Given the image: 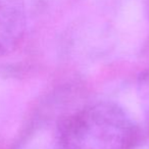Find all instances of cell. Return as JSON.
I'll return each instance as SVG.
<instances>
[{
  "instance_id": "cell-2",
  "label": "cell",
  "mask_w": 149,
  "mask_h": 149,
  "mask_svg": "<svg viewBox=\"0 0 149 149\" xmlns=\"http://www.w3.org/2000/svg\"><path fill=\"white\" fill-rule=\"evenodd\" d=\"M23 31L22 0H0V56L15 49Z\"/></svg>"
},
{
  "instance_id": "cell-3",
  "label": "cell",
  "mask_w": 149,
  "mask_h": 149,
  "mask_svg": "<svg viewBox=\"0 0 149 149\" xmlns=\"http://www.w3.org/2000/svg\"><path fill=\"white\" fill-rule=\"evenodd\" d=\"M138 95L149 126V70H145L139 77Z\"/></svg>"
},
{
  "instance_id": "cell-1",
  "label": "cell",
  "mask_w": 149,
  "mask_h": 149,
  "mask_svg": "<svg viewBox=\"0 0 149 149\" xmlns=\"http://www.w3.org/2000/svg\"><path fill=\"white\" fill-rule=\"evenodd\" d=\"M138 137L134 120L120 105L100 101L63 118L57 128L61 149H131Z\"/></svg>"
}]
</instances>
